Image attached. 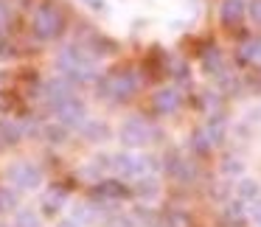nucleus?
Returning a JSON list of instances; mask_svg holds the SVG:
<instances>
[{
    "label": "nucleus",
    "mask_w": 261,
    "mask_h": 227,
    "mask_svg": "<svg viewBox=\"0 0 261 227\" xmlns=\"http://www.w3.org/2000/svg\"><path fill=\"white\" fill-rule=\"evenodd\" d=\"M180 90H174V87H163V90H158L154 93V98H152V104H154V109L158 112H163V115H171L177 107H180Z\"/></svg>",
    "instance_id": "nucleus-9"
},
{
    "label": "nucleus",
    "mask_w": 261,
    "mask_h": 227,
    "mask_svg": "<svg viewBox=\"0 0 261 227\" xmlns=\"http://www.w3.org/2000/svg\"><path fill=\"white\" fill-rule=\"evenodd\" d=\"M247 213H250V219L255 221V227H261V196L255 199V202H250V210H247Z\"/></svg>",
    "instance_id": "nucleus-24"
},
{
    "label": "nucleus",
    "mask_w": 261,
    "mask_h": 227,
    "mask_svg": "<svg viewBox=\"0 0 261 227\" xmlns=\"http://www.w3.org/2000/svg\"><path fill=\"white\" fill-rule=\"evenodd\" d=\"M149 163L152 160L143 157V154H135V152H121L113 157V168L118 171L121 177H129V180H141V177L149 174Z\"/></svg>",
    "instance_id": "nucleus-4"
},
{
    "label": "nucleus",
    "mask_w": 261,
    "mask_h": 227,
    "mask_svg": "<svg viewBox=\"0 0 261 227\" xmlns=\"http://www.w3.org/2000/svg\"><path fill=\"white\" fill-rule=\"evenodd\" d=\"M6 180L12 182V188L17 191H34V188L42 185V168L34 163H14L12 168L6 171Z\"/></svg>",
    "instance_id": "nucleus-2"
},
{
    "label": "nucleus",
    "mask_w": 261,
    "mask_h": 227,
    "mask_svg": "<svg viewBox=\"0 0 261 227\" xmlns=\"http://www.w3.org/2000/svg\"><path fill=\"white\" fill-rule=\"evenodd\" d=\"M45 98L51 101V107H57V104L73 98V84H70V79H65V76L51 79V81L45 84Z\"/></svg>",
    "instance_id": "nucleus-8"
},
{
    "label": "nucleus",
    "mask_w": 261,
    "mask_h": 227,
    "mask_svg": "<svg viewBox=\"0 0 261 227\" xmlns=\"http://www.w3.org/2000/svg\"><path fill=\"white\" fill-rule=\"evenodd\" d=\"M118 137H121V143H124L126 149H141V146L149 143L152 129H149V124L143 118H126L124 124H121V129H118Z\"/></svg>",
    "instance_id": "nucleus-5"
},
{
    "label": "nucleus",
    "mask_w": 261,
    "mask_h": 227,
    "mask_svg": "<svg viewBox=\"0 0 261 227\" xmlns=\"http://www.w3.org/2000/svg\"><path fill=\"white\" fill-rule=\"evenodd\" d=\"M138 90V76L124 70V73H113L107 81H104V93L110 98H129L132 93Z\"/></svg>",
    "instance_id": "nucleus-7"
},
{
    "label": "nucleus",
    "mask_w": 261,
    "mask_h": 227,
    "mask_svg": "<svg viewBox=\"0 0 261 227\" xmlns=\"http://www.w3.org/2000/svg\"><path fill=\"white\" fill-rule=\"evenodd\" d=\"M96 193L98 196H107V199H121V196H126V188L121 185V182H101V185L96 188Z\"/></svg>",
    "instance_id": "nucleus-16"
},
{
    "label": "nucleus",
    "mask_w": 261,
    "mask_h": 227,
    "mask_svg": "<svg viewBox=\"0 0 261 227\" xmlns=\"http://www.w3.org/2000/svg\"><path fill=\"white\" fill-rule=\"evenodd\" d=\"M65 196H68L65 191H59V188H54V191H48V193H45V199H42V205H45V210H48V213H54V210H59V205L65 202Z\"/></svg>",
    "instance_id": "nucleus-19"
},
{
    "label": "nucleus",
    "mask_w": 261,
    "mask_h": 227,
    "mask_svg": "<svg viewBox=\"0 0 261 227\" xmlns=\"http://www.w3.org/2000/svg\"><path fill=\"white\" fill-rule=\"evenodd\" d=\"M261 196V182L253 177H239L236 180V199L242 202H255Z\"/></svg>",
    "instance_id": "nucleus-11"
},
{
    "label": "nucleus",
    "mask_w": 261,
    "mask_h": 227,
    "mask_svg": "<svg viewBox=\"0 0 261 227\" xmlns=\"http://www.w3.org/2000/svg\"><path fill=\"white\" fill-rule=\"evenodd\" d=\"M87 3H90V6L96 9V12H104V6H107V3H104V0H87Z\"/></svg>",
    "instance_id": "nucleus-27"
},
{
    "label": "nucleus",
    "mask_w": 261,
    "mask_h": 227,
    "mask_svg": "<svg viewBox=\"0 0 261 227\" xmlns=\"http://www.w3.org/2000/svg\"><path fill=\"white\" fill-rule=\"evenodd\" d=\"M0 137L6 143H17L20 137H23V126H20L17 121H3V124H0Z\"/></svg>",
    "instance_id": "nucleus-15"
},
{
    "label": "nucleus",
    "mask_w": 261,
    "mask_h": 227,
    "mask_svg": "<svg viewBox=\"0 0 261 227\" xmlns=\"http://www.w3.org/2000/svg\"><path fill=\"white\" fill-rule=\"evenodd\" d=\"M135 193L141 199H154L160 193L158 180H154V177H141V180H138V185H135Z\"/></svg>",
    "instance_id": "nucleus-13"
},
{
    "label": "nucleus",
    "mask_w": 261,
    "mask_h": 227,
    "mask_svg": "<svg viewBox=\"0 0 261 227\" xmlns=\"http://www.w3.org/2000/svg\"><path fill=\"white\" fill-rule=\"evenodd\" d=\"M73 219L76 221H93V219H96V210H93L90 205H79L76 213H73Z\"/></svg>",
    "instance_id": "nucleus-21"
},
{
    "label": "nucleus",
    "mask_w": 261,
    "mask_h": 227,
    "mask_svg": "<svg viewBox=\"0 0 261 227\" xmlns=\"http://www.w3.org/2000/svg\"><path fill=\"white\" fill-rule=\"evenodd\" d=\"M14 227H42V219H40L37 210L20 208L17 213H14Z\"/></svg>",
    "instance_id": "nucleus-12"
},
{
    "label": "nucleus",
    "mask_w": 261,
    "mask_h": 227,
    "mask_svg": "<svg viewBox=\"0 0 261 227\" xmlns=\"http://www.w3.org/2000/svg\"><path fill=\"white\" fill-rule=\"evenodd\" d=\"M54 115H57V121L62 126H85V121H87L85 104L76 96L68 98V101H62V104H57V107H54Z\"/></svg>",
    "instance_id": "nucleus-6"
},
{
    "label": "nucleus",
    "mask_w": 261,
    "mask_h": 227,
    "mask_svg": "<svg viewBox=\"0 0 261 227\" xmlns=\"http://www.w3.org/2000/svg\"><path fill=\"white\" fill-rule=\"evenodd\" d=\"M82 132H85V135L90 137V140H104V137H107V126L98 124V121H85Z\"/></svg>",
    "instance_id": "nucleus-18"
},
{
    "label": "nucleus",
    "mask_w": 261,
    "mask_h": 227,
    "mask_svg": "<svg viewBox=\"0 0 261 227\" xmlns=\"http://www.w3.org/2000/svg\"><path fill=\"white\" fill-rule=\"evenodd\" d=\"M242 59L255 68H261V40H247L242 45Z\"/></svg>",
    "instance_id": "nucleus-14"
},
{
    "label": "nucleus",
    "mask_w": 261,
    "mask_h": 227,
    "mask_svg": "<svg viewBox=\"0 0 261 227\" xmlns=\"http://www.w3.org/2000/svg\"><path fill=\"white\" fill-rule=\"evenodd\" d=\"M250 17L255 23H261V0H253V6H250Z\"/></svg>",
    "instance_id": "nucleus-25"
},
{
    "label": "nucleus",
    "mask_w": 261,
    "mask_h": 227,
    "mask_svg": "<svg viewBox=\"0 0 261 227\" xmlns=\"http://www.w3.org/2000/svg\"><path fill=\"white\" fill-rule=\"evenodd\" d=\"M244 17V3L242 0H222L219 6V20L225 25H239Z\"/></svg>",
    "instance_id": "nucleus-10"
},
{
    "label": "nucleus",
    "mask_w": 261,
    "mask_h": 227,
    "mask_svg": "<svg viewBox=\"0 0 261 227\" xmlns=\"http://www.w3.org/2000/svg\"><path fill=\"white\" fill-rule=\"evenodd\" d=\"M57 227H82V224H79V221H76V219H62V221H59Z\"/></svg>",
    "instance_id": "nucleus-26"
},
{
    "label": "nucleus",
    "mask_w": 261,
    "mask_h": 227,
    "mask_svg": "<svg viewBox=\"0 0 261 227\" xmlns=\"http://www.w3.org/2000/svg\"><path fill=\"white\" fill-rule=\"evenodd\" d=\"M57 65L62 70V76L70 81H93L98 76V68L93 62V56H87L82 48H65L57 56Z\"/></svg>",
    "instance_id": "nucleus-1"
},
{
    "label": "nucleus",
    "mask_w": 261,
    "mask_h": 227,
    "mask_svg": "<svg viewBox=\"0 0 261 227\" xmlns=\"http://www.w3.org/2000/svg\"><path fill=\"white\" fill-rule=\"evenodd\" d=\"M42 135H45L48 143H62L65 137H68V126H62L59 121H54V124H48L45 129H42Z\"/></svg>",
    "instance_id": "nucleus-17"
},
{
    "label": "nucleus",
    "mask_w": 261,
    "mask_h": 227,
    "mask_svg": "<svg viewBox=\"0 0 261 227\" xmlns=\"http://www.w3.org/2000/svg\"><path fill=\"white\" fill-rule=\"evenodd\" d=\"M242 157H225L222 160V171H225V174H242Z\"/></svg>",
    "instance_id": "nucleus-20"
},
{
    "label": "nucleus",
    "mask_w": 261,
    "mask_h": 227,
    "mask_svg": "<svg viewBox=\"0 0 261 227\" xmlns=\"http://www.w3.org/2000/svg\"><path fill=\"white\" fill-rule=\"evenodd\" d=\"M225 213L230 216V219H242V216H244V202H242V199H236V202H230V205L225 208Z\"/></svg>",
    "instance_id": "nucleus-23"
},
{
    "label": "nucleus",
    "mask_w": 261,
    "mask_h": 227,
    "mask_svg": "<svg viewBox=\"0 0 261 227\" xmlns=\"http://www.w3.org/2000/svg\"><path fill=\"white\" fill-rule=\"evenodd\" d=\"M0 227H6V224H0Z\"/></svg>",
    "instance_id": "nucleus-29"
},
{
    "label": "nucleus",
    "mask_w": 261,
    "mask_h": 227,
    "mask_svg": "<svg viewBox=\"0 0 261 227\" xmlns=\"http://www.w3.org/2000/svg\"><path fill=\"white\" fill-rule=\"evenodd\" d=\"M34 34L40 37V40H54V37L62 31V14H59L57 6H51V3H45V6H40L34 12Z\"/></svg>",
    "instance_id": "nucleus-3"
},
{
    "label": "nucleus",
    "mask_w": 261,
    "mask_h": 227,
    "mask_svg": "<svg viewBox=\"0 0 261 227\" xmlns=\"http://www.w3.org/2000/svg\"><path fill=\"white\" fill-rule=\"evenodd\" d=\"M6 20H9V12H6V6H0V29L6 25Z\"/></svg>",
    "instance_id": "nucleus-28"
},
{
    "label": "nucleus",
    "mask_w": 261,
    "mask_h": 227,
    "mask_svg": "<svg viewBox=\"0 0 261 227\" xmlns=\"http://www.w3.org/2000/svg\"><path fill=\"white\" fill-rule=\"evenodd\" d=\"M14 205H17L14 191H0V210H12Z\"/></svg>",
    "instance_id": "nucleus-22"
}]
</instances>
